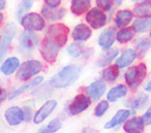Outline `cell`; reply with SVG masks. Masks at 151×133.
Wrapping results in <instances>:
<instances>
[{
  "instance_id": "23",
  "label": "cell",
  "mask_w": 151,
  "mask_h": 133,
  "mask_svg": "<svg viewBox=\"0 0 151 133\" xmlns=\"http://www.w3.org/2000/svg\"><path fill=\"white\" fill-rule=\"evenodd\" d=\"M90 6H91V2L89 0H73V1H71L70 11L75 15L80 16L82 14L88 11Z\"/></svg>"
},
{
  "instance_id": "12",
  "label": "cell",
  "mask_w": 151,
  "mask_h": 133,
  "mask_svg": "<svg viewBox=\"0 0 151 133\" xmlns=\"http://www.w3.org/2000/svg\"><path fill=\"white\" fill-rule=\"evenodd\" d=\"M57 102L55 100H49L47 101L40 109L36 112V114L33 117V122L34 124H40L42 121H45L51 114L53 112V110L56 108Z\"/></svg>"
},
{
  "instance_id": "32",
  "label": "cell",
  "mask_w": 151,
  "mask_h": 133,
  "mask_svg": "<svg viewBox=\"0 0 151 133\" xmlns=\"http://www.w3.org/2000/svg\"><path fill=\"white\" fill-rule=\"evenodd\" d=\"M84 44H80V42H73V44H70L67 46L66 52L73 58H78V57H80L84 53Z\"/></svg>"
},
{
  "instance_id": "11",
  "label": "cell",
  "mask_w": 151,
  "mask_h": 133,
  "mask_svg": "<svg viewBox=\"0 0 151 133\" xmlns=\"http://www.w3.org/2000/svg\"><path fill=\"white\" fill-rule=\"evenodd\" d=\"M106 89H107V86H106L105 82L101 79H97L86 88V94L88 95L90 100L97 101L105 94Z\"/></svg>"
},
{
  "instance_id": "26",
  "label": "cell",
  "mask_w": 151,
  "mask_h": 133,
  "mask_svg": "<svg viewBox=\"0 0 151 133\" xmlns=\"http://www.w3.org/2000/svg\"><path fill=\"white\" fill-rule=\"evenodd\" d=\"M127 93V88L125 85H118L116 87L112 88L109 91L107 95V99L109 100V102H115L118 99L124 97Z\"/></svg>"
},
{
  "instance_id": "25",
  "label": "cell",
  "mask_w": 151,
  "mask_h": 133,
  "mask_svg": "<svg viewBox=\"0 0 151 133\" xmlns=\"http://www.w3.org/2000/svg\"><path fill=\"white\" fill-rule=\"evenodd\" d=\"M118 53H119L118 49H110L109 51H105V52L99 56V58L97 59V65H99V67L108 66V65L117 57Z\"/></svg>"
},
{
  "instance_id": "18",
  "label": "cell",
  "mask_w": 151,
  "mask_h": 133,
  "mask_svg": "<svg viewBox=\"0 0 151 133\" xmlns=\"http://www.w3.org/2000/svg\"><path fill=\"white\" fill-rule=\"evenodd\" d=\"M136 58H137L136 51H134L132 49H126V50L123 51L121 56L116 60L115 65L118 68H124L125 66H128L129 64H132Z\"/></svg>"
},
{
  "instance_id": "24",
  "label": "cell",
  "mask_w": 151,
  "mask_h": 133,
  "mask_svg": "<svg viewBox=\"0 0 151 133\" xmlns=\"http://www.w3.org/2000/svg\"><path fill=\"white\" fill-rule=\"evenodd\" d=\"M42 79H44V77H34V79H31V81H29L28 83L20 86L17 90H15V91H14L13 93L9 95V99H14V98H16L17 96L21 95L22 93H24V92L27 91V90H29V89H31V88L37 86L38 84L42 83Z\"/></svg>"
},
{
  "instance_id": "45",
  "label": "cell",
  "mask_w": 151,
  "mask_h": 133,
  "mask_svg": "<svg viewBox=\"0 0 151 133\" xmlns=\"http://www.w3.org/2000/svg\"><path fill=\"white\" fill-rule=\"evenodd\" d=\"M113 3H115V5L119 6V5H121V4H122V1H113Z\"/></svg>"
},
{
  "instance_id": "13",
  "label": "cell",
  "mask_w": 151,
  "mask_h": 133,
  "mask_svg": "<svg viewBox=\"0 0 151 133\" xmlns=\"http://www.w3.org/2000/svg\"><path fill=\"white\" fill-rule=\"evenodd\" d=\"M116 30L115 28H109L104 30L99 37V44L104 51H109L113 46L116 38Z\"/></svg>"
},
{
  "instance_id": "38",
  "label": "cell",
  "mask_w": 151,
  "mask_h": 133,
  "mask_svg": "<svg viewBox=\"0 0 151 133\" xmlns=\"http://www.w3.org/2000/svg\"><path fill=\"white\" fill-rule=\"evenodd\" d=\"M142 119H143V121H144L145 125H151V105H150V107L146 110V112L143 114Z\"/></svg>"
},
{
  "instance_id": "42",
  "label": "cell",
  "mask_w": 151,
  "mask_h": 133,
  "mask_svg": "<svg viewBox=\"0 0 151 133\" xmlns=\"http://www.w3.org/2000/svg\"><path fill=\"white\" fill-rule=\"evenodd\" d=\"M145 90H146L147 92H150L151 93V79L147 83V85L145 86Z\"/></svg>"
},
{
  "instance_id": "36",
  "label": "cell",
  "mask_w": 151,
  "mask_h": 133,
  "mask_svg": "<svg viewBox=\"0 0 151 133\" xmlns=\"http://www.w3.org/2000/svg\"><path fill=\"white\" fill-rule=\"evenodd\" d=\"M97 9H99L101 11H110L113 6V1H110V0H97L96 1Z\"/></svg>"
},
{
  "instance_id": "17",
  "label": "cell",
  "mask_w": 151,
  "mask_h": 133,
  "mask_svg": "<svg viewBox=\"0 0 151 133\" xmlns=\"http://www.w3.org/2000/svg\"><path fill=\"white\" fill-rule=\"evenodd\" d=\"M130 110L128 109H120L114 114V117L109 121V122L106 123L105 128L106 129H111L114 128V127H117L118 125L124 123L126 120L128 119V117L130 116Z\"/></svg>"
},
{
  "instance_id": "30",
  "label": "cell",
  "mask_w": 151,
  "mask_h": 133,
  "mask_svg": "<svg viewBox=\"0 0 151 133\" xmlns=\"http://www.w3.org/2000/svg\"><path fill=\"white\" fill-rule=\"evenodd\" d=\"M151 48V41L149 38H141L138 42L136 44V53L137 56H139L140 58H143L145 56V54L147 53V51Z\"/></svg>"
},
{
  "instance_id": "1",
  "label": "cell",
  "mask_w": 151,
  "mask_h": 133,
  "mask_svg": "<svg viewBox=\"0 0 151 133\" xmlns=\"http://www.w3.org/2000/svg\"><path fill=\"white\" fill-rule=\"evenodd\" d=\"M81 73V66L78 64H70L65 66L49 81L53 88H66L71 86L78 79Z\"/></svg>"
},
{
  "instance_id": "16",
  "label": "cell",
  "mask_w": 151,
  "mask_h": 133,
  "mask_svg": "<svg viewBox=\"0 0 151 133\" xmlns=\"http://www.w3.org/2000/svg\"><path fill=\"white\" fill-rule=\"evenodd\" d=\"M65 9H51V7L44 5L42 9V17L49 21H57V20H61L64 18Z\"/></svg>"
},
{
  "instance_id": "43",
  "label": "cell",
  "mask_w": 151,
  "mask_h": 133,
  "mask_svg": "<svg viewBox=\"0 0 151 133\" xmlns=\"http://www.w3.org/2000/svg\"><path fill=\"white\" fill-rule=\"evenodd\" d=\"M5 4H6V1H4V0H0V11H2V9H4Z\"/></svg>"
},
{
  "instance_id": "10",
  "label": "cell",
  "mask_w": 151,
  "mask_h": 133,
  "mask_svg": "<svg viewBox=\"0 0 151 133\" xmlns=\"http://www.w3.org/2000/svg\"><path fill=\"white\" fill-rule=\"evenodd\" d=\"M90 103H91V100L89 99V97H87L84 94H79L69 103L68 105L69 114H73V116L81 114V112H83L84 110H86L89 107Z\"/></svg>"
},
{
  "instance_id": "4",
  "label": "cell",
  "mask_w": 151,
  "mask_h": 133,
  "mask_svg": "<svg viewBox=\"0 0 151 133\" xmlns=\"http://www.w3.org/2000/svg\"><path fill=\"white\" fill-rule=\"evenodd\" d=\"M147 74V67L144 63H139L134 67H130L125 72L124 79L125 82L132 90H136L144 81Z\"/></svg>"
},
{
  "instance_id": "47",
  "label": "cell",
  "mask_w": 151,
  "mask_h": 133,
  "mask_svg": "<svg viewBox=\"0 0 151 133\" xmlns=\"http://www.w3.org/2000/svg\"><path fill=\"white\" fill-rule=\"evenodd\" d=\"M150 38H151V31H150Z\"/></svg>"
},
{
  "instance_id": "20",
  "label": "cell",
  "mask_w": 151,
  "mask_h": 133,
  "mask_svg": "<svg viewBox=\"0 0 151 133\" xmlns=\"http://www.w3.org/2000/svg\"><path fill=\"white\" fill-rule=\"evenodd\" d=\"M134 13L129 9H124V11H119L115 16V24L118 28H122L128 25L132 22Z\"/></svg>"
},
{
  "instance_id": "5",
  "label": "cell",
  "mask_w": 151,
  "mask_h": 133,
  "mask_svg": "<svg viewBox=\"0 0 151 133\" xmlns=\"http://www.w3.org/2000/svg\"><path fill=\"white\" fill-rule=\"evenodd\" d=\"M17 33V26L14 23H7L4 25L1 32V39H0V62L4 59L9 52V46L12 44L14 36Z\"/></svg>"
},
{
  "instance_id": "37",
  "label": "cell",
  "mask_w": 151,
  "mask_h": 133,
  "mask_svg": "<svg viewBox=\"0 0 151 133\" xmlns=\"http://www.w3.org/2000/svg\"><path fill=\"white\" fill-rule=\"evenodd\" d=\"M21 109H22V112H23V119L25 122H29V121H31V119H33L32 118L33 110H32V107L29 104H25Z\"/></svg>"
},
{
  "instance_id": "29",
  "label": "cell",
  "mask_w": 151,
  "mask_h": 133,
  "mask_svg": "<svg viewBox=\"0 0 151 133\" xmlns=\"http://www.w3.org/2000/svg\"><path fill=\"white\" fill-rule=\"evenodd\" d=\"M118 75H119V68L116 65H111V66L107 67L104 69L101 72V77L107 82H115L117 79Z\"/></svg>"
},
{
  "instance_id": "40",
  "label": "cell",
  "mask_w": 151,
  "mask_h": 133,
  "mask_svg": "<svg viewBox=\"0 0 151 133\" xmlns=\"http://www.w3.org/2000/svg\"><path fill=\"white\" fill-rule=\"evenodd\" d=\"M6 98V91L2 88H0V104L2 103Z\"/></svg>"
},
{
  "instance_id": "8",
  "label": "cell",
  "mask_w": 151,
  "mask_h": 133,
  "mask_svg": "<svg viewBox=\"0 0 151 133\" xmlns=\"http://www.w3.org/2000/svg\"><path fill=\"white\" fill-rule=\"evenodd\" d=\"M60 49L61 48L59 46L45 38L42 40V46H40V55L44 58V60L48 63H54L58 57Z\"/></svg>"
},
{
  "instance_id": "3",
  "label": "cell",
  "mask_w": 151,
  "mask_h": 133,
  "mask_svg": "<svg viewBox=\"0 0 151 133\" xmlns=\"http://www.w3.org/2000/svg\"><path fill=\"white\" fill-rule=\"evenodd\" d=\"M68 27L62 23L54 24L48 28L46 33V38L50 41L54 42L55 44L62 48L67 41L68 36Z\"/></svg>"
},
{
  "instance_id": "15",
  "label": "cell",
  "mask_w": 151,
  "mask_h": 133,
  "mask_svg": "<svg viewBox=\"0 0 151 133\" xmlns=\"http://www.w3.org/2000/svg\"><path fill=\"white\" fill-rule=\"evenodd\" d=\"M144 126L145 124L142 117H134L126 121L123 129L126 133H143Z\"/></svg>"
},
{
  "instance_id": "22",
  "label": "cell",
  "mask_w": 151,
  "mask_h": 133,
  "mask_svg": "<svg viewBox=\"0 0 151 133\" xmlns=\"http://www.w3.org/2000/svg\"><path fill=\"white\" fill-rule=\"evenodd\" d=\"M20 67V61L16 57H11V58L6 59V60L3 62V64L1 65V72L5 75H11L17 70Z\"/></svg>"
},
{
  "instance_id": "14",
  "label": "cell",
  "mask_w": 151,
  "mask_h": 133,
  "mask_svg": "<svg viewBox=\"0 0 151 133\" xmlns=\"http://www.w3.org/2000/svg\"><path fill=\"white\" fill-rule=\"evenodd\" d=\"M4 116L7 124L11 126H17L22 121H24L22 109L18 106H12V107L7 108Z\"/></svg>"
},
{
  "instance_id": "27",
  "label": "cell",
  "mask_w": 151,
  "mask_h": 133,
  "mask_svg": "<svg viewBox=\"0 0 151 133\" xmlns=\"http://www.w3.org/2000/svg\"><path fill=\"white\" fill-rule=\"evenodd\" d=\"M151 28V18L149 19H137L132 23V29L138 33H144Z\"/></svg>"
},
{
  "instance_id": "46",
  "label": "cell",
  "mask_w": 151,
  "mask_h": 133,
  "mask_svg": "<svg viewBox=\"0 0 151 133\" xmlns=\"http://www.w3.org/2000/svg\"><path fill=\"white\" fill-rule=\"evenodd\" d=\"M2 21H3V15L1 13H0V24L2 23Z\"/></svg>"
},
{
  "instance_id": "31",
  "label": "cell",
  "mask_w": 151,
  "mask_h": 133,
  "mask_svg": "<svg viewBox=\"0 0 151 133\" xmlns=\"http://www.w3.org/2000/svg\"><path fill=\"white\" fill-rule=\"evenodd\" d=\"M134 30L132 28H123V29H121L116 33V39L120 44H126V42H128L134 38Z\"/></svg>"
},
{
  "instance_id": "2",
  "label": "cell",
  "mask_w": 151,
  "mask_h": 133,
  "mask_svg": "<svg viewBox=\"0 0 151 133\" xmlns=\"http://www.w3.org/2000/svg\"><path fill=\"white\" fill-rule=\"evenodd\" d=\"M19 52L23 56H29L33 52L34 49L37 46L40 42V36L34 31L24 30L19 37Z\"/></svg>"
},
{
  "instance_id": "19",
  "label": "cell",
  "mask_w": 151,
  "mask_h": 133,
  "mask_svg": "<svg viewBox=\"0 0 151 133\" xmlns=\"http://www.w3.org/2000/svg\"><path fill=\"white\" fill-rule=\"evenodd\" d=\"M91 28L88 27L85 24H79L75 27L73 31V38L75 40H79V41H84V40H87L89 37L91 36Z\"/></svg>"
},
{
  "instance_id": "33",
  "label": "cell",
  "mask_w": 151,
  "mask_h": 133,
  "mask_svg": "<svg viewBox=\"0 0 151 133\" xmlns=\"http://www.w3.org/2000/svg\"><path fill=\"white\" fill-rule=\"evenodd\" d=\"M32 5H33V1H21L20 4H19V6H18V9H17L18 20L21 21L22 18H23L24 16L27 15L26 13L31 9Z\"/></svg>"
},
{
  "instance_id": "39",
  "label": "cell",
  "mask_w": 151,
  "mask_h": 133,
  "mask_svg": "<svg viewBox=\"0 0 151 133\" xmlns=\"http://www.w3.org/2000/svg\"><path fill=\"white\" fill-rule=\"evenodd\" d=\"M45 3H46L47 6L51 7V9H56L57 6L60 5L61 1L60 0H46Z\"/></svg>"
},
{
  "instance_id": "44",
  "label": "cell",
  "mask_w": 151,
  "mask_h": 133,
  "mask_svg": "<svg viewBox=\"0 0 151 133\" xmlns=\"http://www.w3.org/2000/svg\"><path fill=\"white\" fill-rule=\"evenodd\" d=\"M37 133H50V131L48 130V128H47V127H44V128L40 129V131H38Z\"/></svg>"
},
{
  "instance_id": "6",
  "label": "cell",
  "mask_w": 151,
  "mask_h": 133,
  "mask_svg": "<svg viewBox=\"0 0 151 133\" xmlns=\"http://www.w3.org/2000/svg\"><path fill=\"white\" fill-rule=\"evenodd\" d=\"M42 70V64L37 60H28L25 61L17 71V77L21 81H26Z\"/></svg>"
},
{
  "instance_id": "9",
  "label": "cell",
  "mask_w": 151,
  "mask_h": 133,
  "mask_svg": "<svg viewBox=\"0 0 151 133\" xmlns=\"http://www.w3.org/2000/svg\"><path fill=\"white\" fill-rule=\"evenodd\" d=\"M86 21L93 29H99V28L104 27L107 23V16L99 9L93 7L87 13Z\"/></svg>"
},
{
  "instance_id": "7",
  "label": "cell",
  "mask_w": 151,
  "mask_h": 133,
  "mask_svg": "<svg viewBox=\"0 0 151 133\" xmlns=\"http://www.w3.org/2000/svg\"><path fill=\"white\" fill-rule=\"evenodd\" d=\"M21 25L25 28V30H30V31H40L45 27V20L40 15L36 13L27 14L22 18Z\"/></svg>"
},
{
  "instance_id": "28",
  "label": "cell",
  "mask_w": 151,
  "mask_h": 133,
  "mask_svg": "<svg viewBox=\"0 0 151 133\" xmlns=\"http://www.w3.org/2000/svg\"><path fill=\"white\" fill-rule=\"evenodd\" d=\"M148 101L149 96L145 93H140L134 98V100L130 103H127V105H129L134 109H142L148 104Z\"/></svg>"
},
{
  "instance_id": "35",
  "label": "cell",
  "mask_w": 151,
  "mask_h": 133,
  "mask_svg": "<svg viewBox=\"0 0 151 133\" xmlns=\"http://www.w3.org/2000/svg\"><path fill=\"white\" fill-rule=\"evenodd\" d=\"M61 126H62L61 121L59 120L58 118H55V119H53L46 127L48 128V130L50 131V133H54V132H56V131H58L59 129L61 128Z\"/></svg>"
},
{
  "instance_id": "21",
  "label": "cell",
  "mask_w": 151,
  "mask_h": 133,
  "mask_svg": "<svg viewBox=\"0 0 151 133\" xmlns=\"http://www.w3.org/2000/svg\"><path fill=\"white\" fill-rule=\"evenodd\" d=\"M134 15L140 19L151 18V1H142L134 9Z\"/></svg>"
},
{
  "instance_id": "41",
  "label": "cell",
  "mask_w": 151,
  "mask_h": 133,
  "mask_svg": "<svg viewBox=\"0 0 151 133\" xmlns=\"http://www.w3.org/2000/svg\"><path fill=\"white\" fill-rule=\"evenodd\" d=\"M82 133H97V131L95 129H92V128H86L83 130Z\"/></svg>"
},
{
  "instance_id": "34",
  "label": "cell",
  "mask_w": 151,
  "mask_h": 133,
  "mask_svg": "<svg viewBox=\"0 0 151 133\" xmlns=\"http://www.w3.org/2000/svg\"><path fill=\"white\" fill-rule=\"evenodd\" d=\"M108 108H109V102L106 101V100H103V101H101L99 104H97L96 106H95V108H94V114L96 117L104 116V114H105V112H107Z\"/></svg>"
}]
</instances>
